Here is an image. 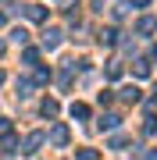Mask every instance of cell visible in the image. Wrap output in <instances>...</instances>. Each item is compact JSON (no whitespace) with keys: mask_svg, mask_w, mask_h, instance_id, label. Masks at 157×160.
I'll list each match as a JSON object with an SVG mask.
<instances>
[{"mask_svg":"<svg viewBox=\"0 0 157 160\" xmlns=\"http://www.w3.org/2000/svg\"><path fill=\"white\" fill-rule=\"evenodd\" d=\"M50 142L64 146V142H68V128H64V125H54V128H50Z\"/></svg>","mask_w":157,"mask_h":160,"instance_id":"cell-2","label":"cell"},{"mask_svg":"<svg viewBox=\"0 0 157 160\" xmlns=\"http://www.w3.org/2000/svg\"><path fill=\"white\" fill-rule=\"evenodd\" d=\"M50 114H57V103H54V100L43 103V118H50Z\"/></svg>","mask_w":157,"mask_h":160,"instance_id":"cell-9","label":"cell"},{"mask_svg":"<svg viewBox=\"0 0 157 160\" xmlns=\"http://www.w3.org/2000/svg\"><path fill=\"white\" fill-rule=\"evenodd\" d=\"M57 43H61V32H57V29H50L47 36H43V46H47V50H54Z\"/></svg>","mask_w":157,"mask_h":160,"instance_id":"cell-3","label":"cell"},{"mask_svg":"<svg viewBox=\"0 0 157 160\" xmlns=\"http://www.w3.org/2000/svg\"><path fill=\"white\" fill-rule=\"evenodd\" d=\"M0 53H4V43H0Z\"/></svg>","mask_w":157,"mask_h":160,"instance_id":"cell-14","label":"cell"},{"mask_svg":"<svg viewBox=\"0 0 157 160\" xmlns=\"http://www.w3.org/2000/svg\"><path fill=\"white\" fill-rule=\"evenodd\" d=\"M122 100H132L136 103V100H139V89H136V86H125L122 89Z\"/></svg>","mask_w":157,"mask_h":160,"instance_id":"cell-6","label":"cell"},{"mask_svg":"<svg viewBox=\"0 0 157 160\" xmlns=\"http://www.w3.org/2000/svg\"><path fill=\"white\" fill-rule=\"evenodd\" d=\"M86 114H89L86 103H71V118H86Z\"/></svg>","mask_w":157,"mask_h":160,"instance_id":"cell-7","label":"cell"},{"mask_svg":"<svg viewBox=\"0 0 157 160\" xmlns=\"http://www.w3.org/2000/svg\"><path fill=\"white\" fill-rule=\"evenodd\" d=\"M0 82H4V75H0Z\"/></svg>","mask_w":157,"mask_h":160,"instance_id":"cell-15","label":"cell"},{"mask_svg":"<svg viewBox=\"0 0 157 160\" xmlns=\"http://www.w3.org/2000/svg\"><path fill=\"white\" fill-rule=\"evenodd\" d=\"M39 146H43V132H32V135L25 139V149H22V153H36Z\"/></svg>","mask_w":157,"mask_h":160,"instance_id":"cell-1","label":"cell"},{"mask_svg":"<svg viewBox=\"0 0 157 160\" xmlns=\"http://www.w3.org/2000/svg\"><path fill=\"white\" fill-rule=\"evenodd\" d=\"M75 160H97V153H93V149H79V157Z\"/></svg>","mask_w":157,"mask_h":160,"instance_id":"cell-11","label":"cell"},{"mask_svg":"<svg viewBox=\"0 0 157 160\" xmlns=\"http://www.w3.org/2000/svg\"><path fill=\"white\" fill-rule=\"evenodd\" d=\"M132 4H136V7H146V4H150V0H132Z\"/></svg>","mask_w":157,"mask_h":160,"instance_id":"cell-12","label":"cell"},{"mask_svg":"<svg viewBox=\"0 0 157 160\" xmlns=\"http://www.w3.org/2000/svg\"><path fill=\"white\" fill-rule=\"evenodd\" d=\"M154 29H157L154 18H139V32H154Z\"/></svg>","mask_w":157,"mask_h":160,"instance_id":"cell-8","label":"cell"},{"mask_svg":"<svg viewBox=\"0 0 157 160\" xmlns=\"http://www.w3.org/2000/svg\"><path fill=\"white\" fill-rule=\"evenodd\" d=\"M118 121H122V118H118V114H104V118H100V128H107V132H114V128H118Z\"/></svg>","mask_w":157,"mask_h":160,"instance_id":"cell-4","label":"cell"},{"mask_svg":"<svg viewBox=\"0 0 157 160\" xmlns=\"http://www.w3.org/2000/svg\"><path fill=\"white\" fill-rule=\"evenodd\" d=\"M146 160H157V153H150V157H146Z\"/></svg>","mask_w":157,"mask_h":160,"instance_id":"cell-13","label":"cell"},{"mask_svg":"<svg viewBox=\"0 0 157 160\" xmlns=\"http://www.w3.org/2000/svg\"><path fill=\"white\" fill-rule=\"evenodd\" d=\"M100 43H107V46L114 43V29H107V32H100Z\"/></svg>","mask_w":157,"mask_h":160,"instance_id":"cell-10","label":"cell"},{"mask_svg":"<svg viewBox=\"0 0 157 160\" xmlns=\"http://www.w3.org/2000/svg\"><path fill=\"white\" fill-rule=\"evenodd\" d=\"M25 14H29L32 22H39V18H47V11H43L39 4H29V7H25Z\"/></svg>","mask_w":157,"mask_h":160,"instance_id":"cell-5","label":"cell"}]
</instances>
